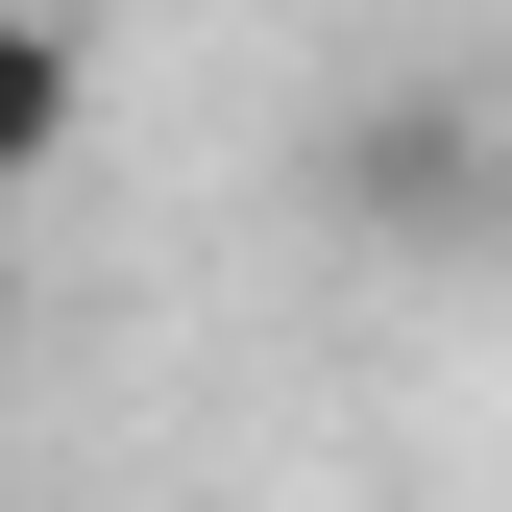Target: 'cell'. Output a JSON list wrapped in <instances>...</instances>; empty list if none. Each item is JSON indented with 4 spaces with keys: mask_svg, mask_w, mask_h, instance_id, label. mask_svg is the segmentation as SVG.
I'll return each instance as SVG.
<instances>
[{
    "mask_svg": "<svg viewBox=\"0 0 512 512\" xmlns=\"http://www.w3.org/2000/svg\"><path fill=\"white\" fill-rule=\"evenodd\" d=\"M49 171H74V25L0 0V196H49Z\"/></svg>",
    "mask_w": 512,
    "mask_h": 512,
    "instance_id": "1",
    "label": "cell"
},
{
    "mask_svg": "<svg viewBox=\"0 0 512 512\" xmlns=\"http://www.w3.org/2000/svg\"><path fill=\"white\" fill-rule=\"evenodd\" d=\"M488 244H512V122H488Z\"/></svg>",
    "mask_w": 512,
    "mask_h": 512,
    "instance_id": "2",
    "label": "cell"
}]
</instances>
